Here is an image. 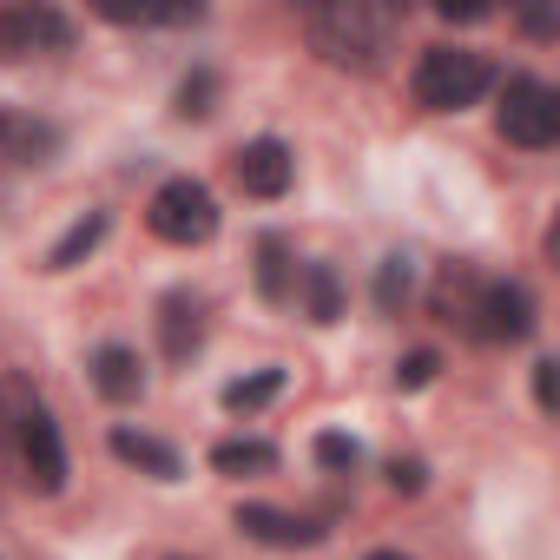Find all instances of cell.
Returning a JSON list of instances; mask_svg holds the SVG:
<instances>
[{"label":"cell","mask_w":560,"mask_h":560,"mask_svg":"<svg viewBox=\"0 0 560 560\" xmlns=\"http://www.w3.org/2000/svg\"><path fill=\"white\" fill-rule=\"evenodd\" d=\"M396 27H402V14L376 8V0H324V8L304 14L311 54H324L337 73H376L389 40H396Z\"/></svg>","instance_id":"6da1fadb"},{"label":"cell","mask_w":560,"mask_h":560,"mask_svg":"<svg viewBox=\"0 0 560 560\" xmlns=\"http://www.w3.org/2000/svg\"><path fill=\"white\" fill-rule=\"evenodd\" d=\"M0 429H8V448H14L21 481H27L34 494H60V488H67V442H60V422L47 416V402H40L21 376L0 383Z\"/></svg>","instance_id":"7a4b0ae2"},{"label":"cell","mask_w":560,"mask_h":560,"mask_svg":"<svg viewBox=\"0 0 560 560\" xmlns=\"http://www.w3.org/2000/svg\"><path fill=\"white\" fill-rule=\"evenodd\" d=\"M488 86H494V67H488L475 47H429V54L416 60V100H422L429 113H462V106H475Z\"/></svg>","instance_id":"3957f363"},{"label":"cell","mask_w":560,"mask_h":560,"mask_svg":"<svg viewBox=\"0 0 560 560\" xmlns=\"http://www.w3.org/2000/svg\"><path fill=\"white\" fill-rule=\"evenodd\" d=\"M501 139L508 145H527V152H547L553 139H560V93L547 86V80H534V73H514L508 86H501Z\"/></svg>","instance_id":"277c9868"},{"label":"cell","mask_w":560,"mask_h":560,"mask_svg":"<svg viewBox=\"0 0 560 560\" xmlns=\"http://www.w3.org/2000/svg\"><path fill=\"white\" fill-rule=\"evenodd\" d=\"M145 218H152V231H159L165 244H185V250L218 237V198H211L198 178H165V185L152 191Z\"/></svg>","instance_id":"5b68a950"},{"label":"cell","mask_w":560,"mask_h":560,"mask_svg":"<svg viewBox=\"0 0 560 560\" xmlns=\"http://www.w3.org/2000/svg\"><path fill=\"white\" fill-rule=\"evenodd\" d=\"M73 47V21L40 0H14L0 8V60H27V54H60Z\"/></svg>","instance_id":"8992f818"},{"label":"cell","mask_w":560,"mask_h":560,"mask_svg":"<svg viewBox=\"0 0 560 560\" xmlns=\"http://www.w3.org/2000/svg\"><path fill=\"white\" fill-rule=\"evenodd\" d=\"M468 330L488 337V343H527L534 337V298L521 284H488L475 291V311H468Z\"/></svg>","instance_id":"52a82bcc"},{"label":"cell","mask_w":560,"mask_h":560,"mask_svg":"<svg viewBox=\"0 0 560 560\" xmlns=\"http://www.w3.org/2000/svg\"><path fill=\"white\" fill-rule=\"evenodd\" d=\"M231 172H237V185H244L250 198H284L291 178H298V159H291L284 139H250V145H237Z\"/></svg>","instance_id":"ba28073f"},{"label":"cell","mask_w":560,"mask_h":560,"mask_svg":"<svg viewBox=\"0 0 560 560\" xmlns=\"http://www.w3.org/2000/svg\"><path fill=\"white\" fill-rule=\"evenodd\" d=\"M237 527H244V540H257V547H284V553H298V547H317V540H324V527H317V521L284 514V508H264V501H244V508H237Z\"/></svg>","instance_id":"9c48e42d"},{"label":"cell","mask_w":560,"mask_h":560,"mask_svg":"<svg viewBox=\"0 0 560 560\" xmlns=\"http://www.w3.org/2000/svg\"><path fill=\"white\" fill-rule=\"evenodd\" d=\"M159 337H165V357H172V363H185V357L205 343V298L172 291V298L159 304Z\"/></svg>","instance_id":"30bf717a"},{"label":"cell","mask_w":560,"mask_h":560,"mask_svg":"<svg viewBox=\"0 0 560 560\" xmlns=\"http://www.w3.org/2000/svg\"><path fill=\"white\" fill-rule=\"evenodd\" d=\"M93 389L106 402H139L145 396V363L126 350V343H100L93 350Z\"/></svg>","instance_id":"8fae6325"},{"label":"cell","mask_w":560,"mask_h":560,"mask_svg":"<svg viewBox=\"0 0 560 560\" xmlns=\"http://www.w3.org/2000/svg\"><path fill=\"white\" fill-rule=\"evenodd\" d=\"M113 455L126 468H145L152 481H178V448H165L159 435H139V429H113Z\"/></svg>","instance_id":"7c38bea8"},{"label":"cell","mask_w":560,"mask_h":560,"mask_svg":"<svg viewBox=\"0 0 560 560\" xmlns=\"http://www.w3.org/2000/svg\"><path fill=\"white\" fill-rule=\"evenodd\" d=\"M100 14H106L113 27H198V21H205L198 0H178V8H126V0H106Z\"/></svg>","instance_id":"4fadbf2b"},{"label":"cell","mask_w":560,"mask_h":560,"mask_svg":"<svg viewBox=\"0 0 560 560\" xmlns=\"http://www.w3.org/2000/svg\"><path fill=\"white\" fill-rule=\"evenodd\" d=\"M100 237H106V211H86V218H73V224H67V237L47 250V270H73V264H80V257H86Z\"/></svg>","instance_id":"5bb4252c"},{"label":"cell","mask_w":560,"mask_h":560,"mask_svg":"<svg viewBox=\"0 0 560 560\" xmlns=\"http://www.w3.org/2000/svg\"><path fill=\"white\" fill-rule=\"evenodd\" d=\"M211 468L218 475H270L277 468V448L270 442H218L211 448Z\"/></svg>","instance_id":"9a60e30c"},{"label":"cell","mask_w":560,"mask_h":560,"mask_svg":"<svg viewBox=\"0 0 560 560\" xmlns=\"http://www.w3.org/2000/svg\"><path fill=\"white\" fill-rule=\"evenodd\" d=\"M304 298H311V324H337L343 317V291H337V270L330 264H304Z\"/></svg>","instance_id":"2e32d148"},{"label":"cell","mask_w":560,"mask_h":560,"mask_svg":"<svg viewBox=\"0 0 560 560\" xmlns=\"http://www.w3.org/2000/svg\"><path fill=\"white\" fill-rule=\"evenodd\" d=\"M277 389H284V370H257V376H237V383H224V409H231V416H250V409H264Z\"/></svg>","instance_id":"e0dca14e"},{"label":"cell","mask_w":560,"mask_h":560,"mask_svg":"<svg viewBox=\"0 0 560 560\" xmlns=\"http://www.w3.org/2000/svg\"><path fill=\"white\" fill-rule=\"evenodd\" d=\"M257 291L277 304L291 291V257H284V237H257Z\"/></svg>","instance_id":"ac0fdd59"},{"label":"cell","mask_w":560,"mask_h":560,"mask_svg":"<svg viewBox=\"0 0 560 560\" xmlns=\"http://www.w3.org/2000/svg\"><path fill=\"white\" fill-rule=\"evenodd\" d=\"M409 291H416V257H383V270H376V304L383 311H402L409 304Z\"/></svg>","instance_id":"d6986e66"},{"label":"cell","mask_w":560,"mask_h":560,"mask_svg":"<svg viewBox=\"0 0 560 560\" xmlns=\"http://www.w3.org/2000/svg\"><path fill=\"white\" fill-rule=\"evenodd\" d=\"M211 100H218V73H191L178 86V119H211Z\"/></svg>","instance_id":"ffe728a7"},{"label":"cell","mask_w":560,"mask_h":560,"mask_svg":"<svg viewBox=\"0 0 560 560\" xmlns=\"http://www.w3.org/2000/svg\"><path fill=\"white\" fill-rule=\"evenodd\" d=\"M317 462H324V468H337V475H350V468L363 462V448H357V435L324 429V435H317Z\"/></svg>","instance_id":"44dd1931"},{"label":"cell","mask_w":560,"mask_h":560,"mask_svg":"<svg viewBox=\"0 0 560 560\" xmlns=\"http://www.w3.org/2000/svg\"><path fill=\"white\" fill-rule=\"evenodd\" d=\"M435 370H442V357H435V350H409V357L396 363V389H429V383H435Z\"/></svg>","instance_id":"7402d4cb"},{"label":"cell","mask_w":560,"mask_h":560,"mask_svg":"<svg viewBox=\"0 0 560 560\" xmlns=\"http://www.w3.org/2000/svg\"><path fill=\"white\" fill-rule=\"evenodd\" d=\"M389 488L396 494H422V462H389Z\"/></svg>","instance_id":"603a6c76"},{"label":"cell","mask_w":560,"mask_h":560,"mask_svg":"<svg viewBox=\"0 0 560 560\" xmlns=\"http://www.w3.org/2000/svg\"><path fill=\"white\" fill-rule=\"evenodd\" d=\"M553 396H560V376H553V363H534V402H540V409H553Z\"/></svg>","instance_id":"cb8c5ba5"},{"label":"cell","mask_w":560,"mask_h":560,"mask_svg":"<svg viewBox=\"0 0 560 560\" xmlns=\"http://www.w3.org/2000/svg\"><path fill=\"white\" fill-rule=\"evenodd\" d=\"M435 14H442V21H488V8H481V0H462V8H455V0H442Z\"/></svg>","instance_id":"d4e9b609"},{"label":"cell","mask_w":560,"mask_h":560,"mask_svg":"<svg viewBox=\"0 0 560 560\" xmlns=\"http://www.w3.org/2000/svg\"><path fill=\"white\" fill-rule=\"evenodd\" d=\"M521 27H527V34H553V14H547V8H527Z\"/></svg>","instance_id":"484cf974"},{"label":"cell","mask_w":560,"mask_h":560,"mask_svg":"<svg viewBox=\"0 0 560 560\" xmlns=\"http://www.w3.org/2000/svg\"><path fill=\"white\" fill-rule=\"evenodd\" d=\"M370 560H409V553H389V547H383V553H370Z\"/></svg>","instance_id":"4316f807"},{"label":"cell","mask_w":560,"mask_h":560,"mask_svg":"<svg viewBox=\"0 0 560 560\" xmlns=\"http://www.w3.org/2000/svg\"><path fill=\"white\" fill-rule=\"evenodd\" d=\"M0 132H8V119H0Z\"/></svg>","instance_id":"83f0119b"}]
</instances>
